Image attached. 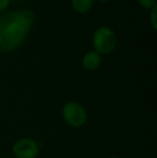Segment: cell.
I'll return each instance as SVG.
<instances>
[{
  "label": "cell",
  "instance_id": "8",
  "mask_svg": "<svg viewBox=\"0 0 157 158\" xmlns=\"http://www.w3.org/2000/svg\"><path fill=\"white\" fill-rule=\"evenodd\" d=\"M9 3H10V0H0V12L6 10L8 8Z\"/></svg>",
  "mask_w": 157,
  "mask_h": 158
},
{
  "label": "cell",
  "instance_id": "1",
  "mask_svg": "<svg viewBox=\"0 0 157 158\" xmlns=\"http://www.w3.org/2000/svg\"><path fill=\"white\" fill-rule=\"evenodd\" d=\"M34 21V11L28 9L0 15V53L10 52L21 46Z\"/></svg>",
  "mask_w": 157,
  "mask_h": 158
},
{
  "label": "cell",
  "instance_id": "4",
  "mask_svg": "<svg viewBox=\"0 0 157 158\" xmlns=\"http://www.w3.org/2000/svg\"><path fill=\"white\" fill-rule=\"evenodd\" d=\"M12 152L16 158H37L40 153V145L31 138H21L14 142Z\"/></svg>",
  "mask_w": 157,
  "mask_h": 158
},
{
  "label": "cell",
  "instance_id": "11",
  "mask_svg": "<svg viewBox=\"0 0 157 158\" xmlns=\"http://www.w3.org/2000/svg\"><path fill=\"white\" fill-rule=\"evenodd\" d=\"M109 158H119V157H116V156H113V157H109Z\"/></svg>",
  "mask_w": 157,
  "mask_h": 158
},
{
  "label": "cell",
  "instance_id": "3",
  "mask_svg": "<svg viewBox=\"0 0 157 158\" xmlns=\"http://www.w3.org/2000/svg\"><path fill=\"white\" fill-rule=\"evenodd\" d=\"M93 43L98 54H109L116 46V35L111 28L100 27L94 33Z\"/></svg>",
  "mask_w": 157,
  "mask_h": 158
},
{
  "label": "cell",
  "instance_id": "9",
  "mask_svg": "<svg viewBox=\"0 0 157 158\" xmlns=\"http://www.w3.org/2000/svg\"><path fill=\"white\" fill-rule=\"evenodd\" d=\"M152 16H151V19H152V25H153V27L154 28H156V21H155V17H156V8L154 6L153 8V10H152Z\"/></svg>",
  "mask_w": 157,
  "mask_h": 158
},
{
  "label": "cell",
  "instance_id": "7",
  "mask_svg": "<svg viewBox=\"0 0 157 158\" xmlns=\"http://www.w3.org/2000/svg\"><path fill=\"white\" fill-rule=\"evenodd\" d=\"M138 1L144 9H153L156 4V0H138Z\"/></svg>",
  "mask_w": 157,
  "mask_h": 158
},
{
  "label": "cell",
  "instance_id": "5",
  "mask_svg": "<svg viewBox=\"0 0 157 158\" xmlns=\"http://www.w3.org/2000/svg\"><path fill=\"white\" fill-rule=\"evenodd\" d=\"M101 64V57L97 52H88L83 58V67L88 71H94L99 68Z\"/></svg>",
  "mask_w": 157,
  "mask_h": 158
},
{
  "label": "cell",
  "instance_id": "10",
  "mask_svg": "<svg viewBox=\"0 0 157 158\" xmlns=\"http://www.w3.org/2000/svg\"><path fill=\"white\" fill-rule=\"evenodd\" d=\"M99 1H101V2H105V1H108V0H99Z\"/></svg>",
  "mask_w": 157,
  "mask_h": 158
},
{
  "label": "cell",
  "instance_id": "2",
  "mask_svg": "<svg viewBox=\"0 0 157 158\" xmlns=\"http://www.w3.org/2000/svg\"><path fill=\"white\" fill-rule=\"evenodd\" d=\"M64 121L67 125L73 127V128H80L84 126L87 122V112L85 108L80 102L69 101L64 106L63 111Z\"/></svg>",
  "mask_w": 157,
  "mask_h": 158
},
{
  "label": "cell",
  "instance_id": "6",
  "mask_svg": "<svg viewBox=\"0 0 157 158\" xmlns=\"http://www.w3.org/2000/svg\"><path fill=\"white\" fill-rule=\"evenodd\" d=\"M95 0H72L74 10L79 13H86L92 9Z\"/></svg>",
  "mask_w": 157,
  "mask_h": 158
}]
</instances>
